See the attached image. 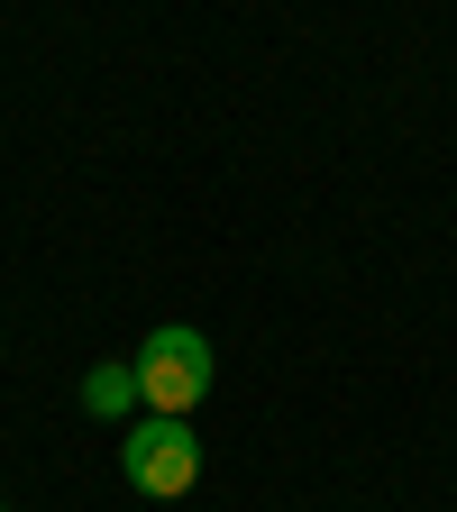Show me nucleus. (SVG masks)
Listing matches in <instances>:
<instances>
[{"label": "nucleus", "mask_w": 457, "mask_h": 512, "mask_svg": "<svg viewBox=\"0 0 457 512\" xmlns=\"http://www.w3.org/2000/svg\"><path fill=\"white\" fill-rule=\"evenodd\" d=\"M138 394H147V412H192L211 394V339L165 320V330L138 348Z\"/></svg>", "instance_id": "obj_2"}, {"label": "nucleus", "mask_w": 457, "mask_h": 512, "mask_svg": "<svg viewBox=\"0 0 457 512\" xmlns=\"http://www.w3.org/2000/svg\"><path fill=\"white\" fill-rule=\"evenodd\" d=\"M138 403H147V394H138V357L83 375V412H92V421H119V412H138Z\"/></svg>", "instance_id": "obj_3"}, {"label": "nucleus", "mask_w": 457, "mask_h": 512, "mask_svg": "<svg viewBox=\"0 0 457 512\" xmlns=\"http://www.w3.org/2000/svg\"><path fill=\"white\" fill-rule=\"evenodd\" d=\"M0 512H10V503H0Z\"/></svg>", "instance_id": "obj_4"}, {"label": "nucleus", "mask_w": 457, "mask_h": 512, "mask_svg": "<svg viewBox=\"0 0 457 512\" xmlns=\"http://www.w3.org/2000/svg\"><path fill=\"white\" fill-rule=\"evenodd\" d=\"M119 476L138 485V494H156V503L192 494V476H202V439H192V421L183 412H147L138 430L119 439Z\"/></svg>", "instance_id": "obj_1"}]
</instances>
